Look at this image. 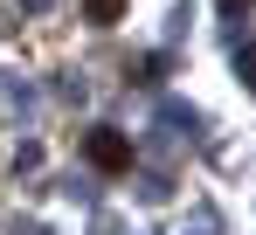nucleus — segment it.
Listing matches in <instances>:
<instances>
[{"label": "nucleus", "mask_w": 256, "mask_h": 235, "mask_svg": "<svg viewBox=\"0 0 256 235\" xmlns=\"http://www.w3.org/2000/svg\"><path fill=\"white\" fill-rule=\"evenodd\" d=\"M84 159L97 166V173H132V138L111 132V124H97V132L84 138Z\"/></svg>", "instance_id": "nucleus-1"}, {"label": "nucleus", "mask_w": 256, "mask_h": 235, "mask_svg": "<svg viewBox=\"0 0 256 235\" xmlns=\"http://www.w3.org/2000/svg\"><path fill=\"white\" fill-rule=\"evenodd\" d=\"M84 14H90V21H97V28H111V21L125 14V0H84Z\"/></svg>", "instance_id": "nucleus-2"}, {"label": "nucleus", "mask_w": 256, "mask_h": 235, "mask_svg": "<svg viewBox=\"0 0 256 235\" xmlns=\"http://www.w3.org/2000/svg\"><path fill=\"white\" fill-rule=\"evenodd\" d=\"M222 7H250V0H222Z\"/></svg>", "instance_id": "nucleus-3"}]
</instances>
